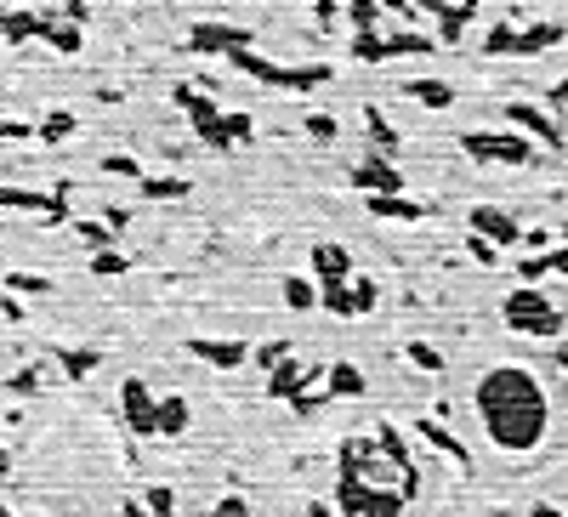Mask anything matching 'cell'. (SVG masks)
<instances>
[{
    "label": "cell",
    "mask_w": 568,
    "mask_h": 517,
    "mask_svg": "<svg viewBox=\"0 0 568 517\" xmlns=\"http://www.w3.org/2000/svg\"><path fill=\"white\" fill-rule=\"evenodd\" d=\"M478 415L500 449H534L546 432V393L529 370L500 364L478 381Z\"/></svg>",
    "instance_id": "obj_1"
},
{
    "label": "cell",
    "mask_w": 568,
    "mask_h": 517,
    "mask_svg": "<svg viewBox=\"0 0 568 517\" xmlns=\"http://www.w3.org/2000/svg\"><path fill=\"white\" fill-rule=\"evenodd\" d=\"M506 319L517 330H529V336H557V307H546L540 290H517L512 302H506Z\"/></svg>",
    "instance_id": "obj_2"
},
{
    "label": "cell",
    "mask_w": 568,
    "mask_h": 517,
    "mask_svg": "<svg viewBox=\"0 0 568 517\" xmlns=\"http://www.w3.org/2000/svg\"><path fill=\"white\" fill-rule=\"evenodd\" d=\"M125 421H131V432H160V404L148 398V387L142 381H125Z\"/></svg>",
    "instance_id": "obj_3"
},
{
    "label": "cell",
    "mask_w": 568,
    "mask_h": 517,
    "mask_svg": "<svg viewBox=\"0 0 568 517\" xmlns=\"http://www.w3.org/2000/svg\"><path fill=\"white\" fill-rule=\"evenodd\" d=\"M466 148L478 154V160H506V165H529V143L523 137H466Z\"/></svg>",
    "instance_id": "obj_4"
},
{
    "label": "cell",
    "mask_w": 568,
    "mask_h": 517,
    "mask_svg": "<svg viewBox=\"0 0 568 517\" xmlns=\"http://www.w3.org/2000/svg\"><path fill=\"white\" fill-rule=\"evenodd\" d=\"M353 182L358 188H375V199H398V171L392 165H358Z\"/></svg>",
    "instance_id": "obj_5"
},
{
    "label": "cell",
    "mask_w": 568,
    "mask_h": 517,
    "mask_svg": "<svg viewBox=\"0 0 568 517\" xmlns=\"http://www.w3.org/2000/svg\"><path fill=\"white\" fill-rule=\"evenodd\" d=\"M313 268H319L324 279H330V285H341L353 262H347V250H341V245H319V250H313Z\"/></svg>",
    "instance_id": "obj_6"
},
{
    "label": "cell",
    "mask_w": 568,
    "mask_h": 517,
    "mask_svg": "<svg viewBox=\"0 0 568 517\" xmlns=\"http://www.w3.org/2000/svg\"><path fill=\"white\" fill-rule=\"evenodd\" d=\"M194 353H199V358H211L216 370H233V364H245V347H239V341H199Z\"/></svg>",
    "instance_id": "obj_7"
},
{
    "label": "cell",
    "mask_w": 568,
    "mask_h": 517,
    "mask_svg": "<svg viewBox=\"0 0 568 517\" xmlns=\"http://www.w3.org/2000/svg\"><path fill=\"white\" fill-rule=\"evenodd\" d=\"M512 120H523V125L534 131V137H546V143H557V125H551L546 114H540V108H523V103H517V108H512Z\"/></svg>",
    "instance_id": "obj_8"
},
{
    "label": "cell",
    "mask_w": 568,
    "mask_h": 517,
    "mask_svg": "<svg viewBox=\"0 0 568 517\" xmlns=\"http://www.w3.org/2000/svg\"><path fill=\"white\" fill-rule=\"evenodd\" d=\"M330 393H341V398L364 393V375H358L353 364H336V370H330Z\"/></svg>",
    "instance_id": "obj_9"
},
{
    "label": "cell",
    "mask_w": 568,
    "mask_h": 517,
    "mask_svg": "<svg viewBox=\"0 0 568 517\" xmlns=\"http://www.w3.org/2000/svg\"><path fill=\"white\" fill-rule=\"evenodd\" d=\"M472 228H483V233H489V239H512V222H506V216H500V211H472Z\"/></svg>",
    "instance_id": "obj_10"
},
{
    "label": "cell",
    "mask_w": 568,
    "mask_h": 517,
    "mask_svg": "<svg viewBox=\"0 0 568 517\" xmlns=\"http://www.w3.org/2000/svg\"><path fill=\"white\" fill-rule=\"evenodd\" d=\"M188 427V404L182 398H160V432H182Z\"/></svg>",
    "instance_id": "obj_11"
},
{
    "label": "cell",
    "mask_w": 568,
    "mask_h": 517,
    "mask_svg": "<svg viewBox=\"0 0 568 517\" xmlns=\"http://www.w3.org/2000/svg\"><path fill=\"white\" fill-rule=\"evenodd\" d=\"M296 387H302V364H279L273 370V398H296Z\"/></svg>",
    "instance_id": "obj_12"
},
{
    "label": "cell",
    "mask_w": 568,
    "mask_h": 517,
    "mask_svg": "<svg viewBox=\"0 0 568 517\" xmlns=\"http://www.w3.org/2000/svg\"><path fill=\"white\" fill-rule=\"evenodd\" d=\"M375 216H398V222H415L421 216V205H409V199H370Z\"/></svg>",
    "instance_id": "obj_13"
},
{
    "label": "cell",
    "mask_w": 568,
    "mask_h": 517,
    "mask_svg": "<svg viewBox=\"0 0 568 517\" xmlns=\"http://www.w3.org/2000/svg\"><path fill=\"white\" fill-rule=\"evenodd\" d=\"M421 432H426V438H432V444H438V449H444V455H455V461H466V449L455 444V438H449L444 427H432V421H421Z\"/></svg>",
    "instance_id": "obj_14"
},
{
    "label": "cell",
    "mask_w": 568,
    "mask_h": 517,
    "mask_svg": "<svg viewBox=\"0 0 568 517\" xmlns=\"http://www.w3.org/2000/svg\"><path fill=\"white\" fill-rule=\"evenodd\" d=\"M284 302L290 307H313V285H307V279H290V285H284Z\"/></svg>",
    "instance_id": "obj_15"
},
{
    "label": "cell",
    "mask_w": 568,
    "mask_h": 517,
    "mask_svg": "<svg viewBox=\"0 0 568 517\" xmlns=\"http://www.w3.org/2000/svg\"><path fill=\"white\" fill-rule=\"evenodd\" d=\"M421 103H449V86H438V80H421V86H409Z\"/></svg>",
    "instance_id": "obj_16"
},
{
    "label": "cell",
    "mask_w": 568,
    "mask_h": 517,
    "mask_svg": "<svg viewBox=\"0 0 568 517\" xmlns=\"http://www.w3.org/2000/svg\"><path fill=\"white\" fill-rule=\"evenodd\" d=\"M148 512H154V517H177V506H171V489H154V495H148Z\"/></svg>",
    "instance_id": "obj_17"
},
{
    "label": "cell",
    "mask_w": 568,
    "mask_h": 517,
    "mask_svg": "<svg viewBox=\"0 0 568 517\" xmlns=\"http://www.w3.org/2000/svg\"><path fill=\"white\" fill-rule=\"evenodd\" d=\"M409 358H415V364H421V370H444V358L432 353V347H409Z\"/></svg>",
    "instance_id": "obj_18"
},
{
    "label": "cell",
    "mask_w": 568,
    "mask_h": 517,
    "mask_svg": "<svg viewBox=\"0 0 568 517\" xmlns=\"http://www.w3.org/2000/svg\"><path fill=\"white\" fill-rule=\"evenodd\" d=\"M63 364H69V375H86L97 364V353H63Z\"/></svg>",
    "instance_id": "obj_19"
},
{
    "label": "cell",
    "mask_w": 568,
    "mask_h": 517,
    "mask_svg": "<svg viewBox=\"0 0 568 517\" xmlns=\"http://www.w3.org/2000/svg\"><path fill=\"white\" fill-rule=\"evenodd\" d=\"M211 517H250V506H245V500H222Z\"/></svg>",
    "instance_id": "obj_20"
},
{
    "label": "cell",
    "mask_w": 568,
    "mask_h": 517,
    "mask_svg": "<svg viewBox=\"0 0 568 517\" xmlns=\"http://www.w3.org/2000/svg\"><path fill=\"white\" fill-rule=\"evenodd\" d=\"M142 188H148V194H165V199L182 194V182H142Z\"/></svg>",
    "instance_id": "obj_21"
},
{
    "label": "cell",
    "mask_w": 568,
    "mask_h": 517,
    "mask_svg": "<svg viewBox=\"0 0 568 517\" xmlns=\"http://www.w3.org/2000/svg\"><path fill=\"white\" fill-rule=\"evenodd\" d=\"M91 268H97V273H120V268H125V256H97Z\"/></svg>",
    "instance_id": "obj_22"
},
{
    "label": "cell",
    "mask_w": 568,
    "mask_h": 517,
    "mask_svg": "<svg viewBox=\"0 0 568 517\" xmlns=\"http://www.w3.org/2000/svg\"><path fill=\"white\" fill-rule=\"evenodd\" d=\"M262 364H284V341H267V347H262Z\"/></svg>",
    "instance_id": "obj_23"
},
{
    "label": "cell",
    "mask_w": 568,
    "mask_h": 517,
    "mask_svg": "<svg viewBox=\"0 0 568 517\" xmlns=\"http://www.w3.org/2000/svg\"><path fill=\"white\" fill-rule=\"evenodd\" d=\"M529 517H557V512H551V506H534V512Z\"/></svg>",
    "instance_id": "obj_24"
},
{
    "label": "cell",
    "mask_w": 568,
    "mask_h": 517,
    "mask_svg": "<svg viewBox=\"0 0 568 517\" xmlns=\"http://www.w3.org/2000/svg\"><path fill=\"white\" fill-rule=\"evenodd\" d=\"M125 517H142V512H137V506H125Z\"/></svg>",
    "instance_id": "obj_25"
},
{
    "label": "cell",
    "mask_w": 568,
    "mask_h": 517,
    "mask_svg": "<svg viewBox=\"0 0 568 517\" xmlns=\"http://www.w3.org/2000/svg\"><path fill=\"white\" fill-rule=\"evenodd\" d=\"M557 97H568V80H563V86H557Z\"/></svg>",
    "instance_id": "obj_26"
}]
</instances>
